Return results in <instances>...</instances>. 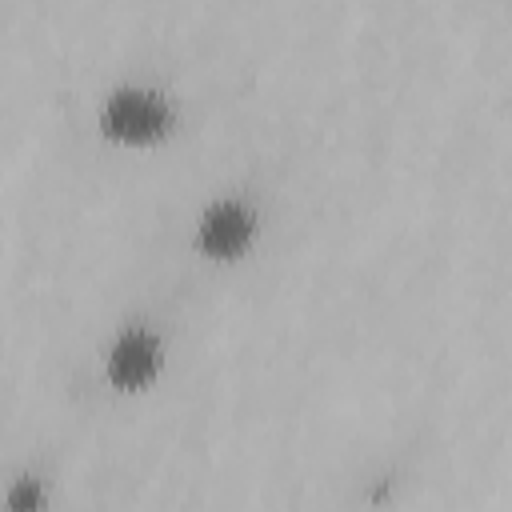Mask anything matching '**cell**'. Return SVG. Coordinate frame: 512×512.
<instances>
[{
	"mask_svg": "<svg viewBox=\"0 0 512 512\" xmlns=\"http://www.w3.org/2000/svg\"><path fill=\"white\" fill-rule=\"evenodd\" d=\"M152 368H156V340L148 332H128L116 340L108 356V372L116 384H140L152 376Z\"/></svg>",
	"mask_w": 512,
	"mask_h": 512,
	"instance_id": "3957f363",
	"label": "cell"
},
{
	"mask_svg": "<svg viewBox=\"0 0 512 512\" xmlns=\"http://www.w3.org/2000/svg\"><path fill=\"white\" fill-rule=\"evenodd\" d=\"M248 232H252L248 212H244L240 204H228V200H224V204H212V208H208V216H204V224H200V244H204L208 252H216V256H228V252L244 248Z\"/></svg>",
	"mask_w": 512,
	"mask_h": 512,
	"instance_id": "7a4b0ae2",
	"label": "cell"
},
{
	"mask_svg": "<svg viewBox=\"0 0 512 512\" xmlns=\"http://www.w3.org/2000/svg\"><path fill=\"white\" fill-rule=\"evenodd\" d=\"M160 124H164V104L152 92H140V88L116 92L104 108V128L116 132V136H148Z\"/></svg>",
	"mask_w": 512,
	"mask_h": 512,
	"instance_id": "6da1fadb",
	"label": "cell"
},
{
	"mask_svg": "<svg viewBox=\"0 0 512 512\" xmlns=\"http://www.w3.org/2000/svg\"><path fill=\"white\" fill-rule=\"evenodd\" d=\"M8 504H12V512H28V508L36 504V480H20V484L8 492Z\"/></svg>",
	"mask_w": 512,
	"mask_h": 512,
	"instance_id": "277c9868",
	"label": "cell"
}]
</instances>
